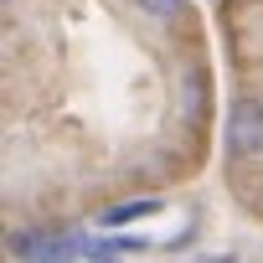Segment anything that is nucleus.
<instances>
[{
	"label": "nucleus",
	"instance_id": "f257e3e1",
	"mask_svg": "<svg viewBox=\"0 0 263 263\" xmlns=\"http://www.w3.org/2000/svg\"><path fill=\"white\" fill-rule=\"evenodd\" d=\"M11 248L26 263H67V258L88 253V237H78V232H16Z\"/></svg>",
	"mask_w": 263,
	"mask_h": 263
},
{
	"label": "nucleus",
	"instance_id": "f03ea898",
	"mask_svg": "<svg viewBox=\"0 0 263 263\" xmlns=\"http://www.w3.org/2000/svg\"><path fill=\"white\" fill-rule=\"evenodd\" d=\"M227 150L237 160L248 155H263V103L258 98H237L227 108Z\"/></svg>",
	"mask_w": 263,
	"mask_h": 263
},
{
	"label": "nucleus",
	"instance_id": "7ed1b4c3",
	"mask_svg": "<svg viewBox=\"0 0 263 263\" xmlns=\"http://www.w3.org/2000/svg\"><path fill=\"white\" fill-rule=\"evenodd\" d=\"M155 212H160V201H124V206L103 212V222H108V227H119V222H140V217H155Z\"/></svg>",
	"mask_w": 263,
	"mask_h": 263
},
{
	"label": "nucleus",
	"instance_id": "20e7f679",
	"mask_svg": "<svg viewBox=\"0 0 263 263\" xmlns=\"http://www.w3.org/2000/svg\"><path fill=\"white\" fill-rule=\"evenodd\" d=\"M140 11H150V16H160V21H176V16H181V0H140Z\"/></svg>",
	"mask_w": 263,
	"mask_h": 263
},
{
	"label": "nucleus",
	"instance_id": "39448f33",
	"mask_svg": "<svg viewBox=\"0 0 263 263\" xmlns=\"http://www.w3.org/2000/svg\"><path fill=\"white\" fill-rule=\"evenodd\" d=\"M206 263H232V258H206Z\"/></svg>",
	"mask_w": 263,
	"mask_h": 263
},
{
	"label": "nucleus",
	"instance_id": "423d86ee",
	"mask_svg": "<svg viewBox=\"0 0 263 263\" xmlns=\"http://www.w3.org/2000/svg\"><path fill=\"white\" fill-rule=\"evenodd\" d=\"M0 6H6V0H0Z\"/></svg>",
	"mask_w": 263,
	"mask_h": 263
}]
</instances>
